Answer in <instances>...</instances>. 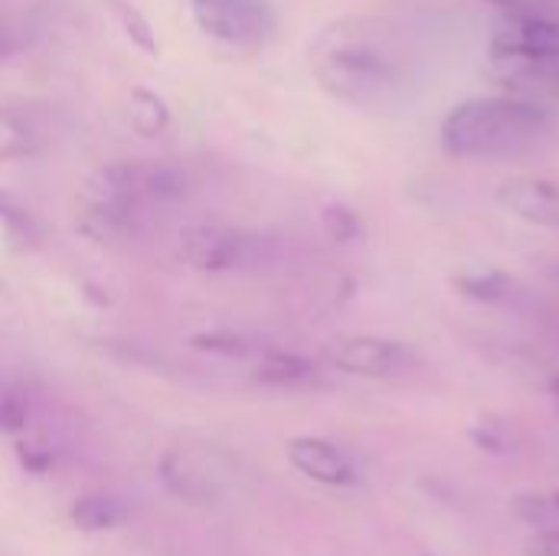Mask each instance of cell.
<instances>
[{"instance_id": "obj_1", "label": "cell", "mask_w": 559, "mask_h": 556, "mask_svg": "<svg viewBox=\"0 0 559 556\" xmlns=\"http://www.w3.org/2000/svg\"><path fill=\"white\" fill-rule=\"evenodd\" d=\"M311 69L334 98L354 108H390L409 98L416 56L406 36L377 16H344L311 46Z\"/></svg>"}, {"instance_id": "obj_2", "label": "cell", "mask_w": 559, "mask_h": 556, "mask_svg": "<svg viewBox=\"0 0 559 556\" xmlns=\"http://www.w3.org/2000/svg\"><path fill=\"white\" fill-rule=\"evenodd\" d=\"M557 118L534 98L491 95L455 105L442 128L445 154L459 161H508L550 138Z\"/></svg>"}, {"instance_id": "obj_3", "label": "cell", "mask_w": 559, "mask_h": 556, "mask_svg": "<svg viewBox=\"0 0 559 556\" xmlns=\"http://www.w3.org/2000/svg\"><path fill=\"white\" fill-rule=\"evenodd\" d=\"M190 190V177L180 164L170 161H118L98 167L82 187V210H108V213H138L151 216V210L170 206L183 200Z\"/></svg>"}, {"instance_id": "obj_4", "label": "cell", "mask_w": 559, "mask_h": 556, "mask_svg": "<svg viewBox=\"0 0 559 556\" xmlns=\"http://www.w3.org/2000/svg\"><path fill=\"white\" fill-rule=\"evenodd\" d=\"M236 462L210 442H180L160 459V482L187 505H219L236 488Z\"/></svg>"}, {"instance_id": "obj_5", "label": "cell", "mask_w": 559, "mask_h": 556, "mask_svg": "<svg viewBox=\"0 0 559 556\" xmlns=\"http://www.w3.org/2000/svg\"><path fill=\"white\" fill-rule=\"evenodd\" d=\"M177 259L197 272H236L262 262V239L219 223H190L177 236Z\"/></svg>"}, {"instance_id": "obj_6", "label": "cell", "mask_w": 559, "mask_h": 556, "mask_svg": "<svg viewBox=\"0 0 559 556\" xmlns=\"http://www.w3.org/2000/svg\"><path fill=\"white\" fill-rule=\"evenodd\" d=\"M197 26L229 46H259L275 29V13L265 0H193Z\"/></svg>"}, {"instance_id": "obj_7", "label": "cell", "mask_w": 559, "mask_h": 556, "mask_svg": "<svg viewBox=\"0 0 559 556\" xmlns=\"http://www.w3.org/2000/svg\"><path fill=\"white\" fill-rule=\"evenodd\" d=\"M413 364H416L413 351L390 338H350L331 351V367L350 377H367V380L403 377Z\"/></svg>"}, {"instance_id": "obj_8", "label": "cell", "mask_w": 559, "mask_h": 556, "mask_svg": "<svg viewBox=\"0 0 559 556\" xmlns=\"http://www.w3.org/2000/svg\"><path fill=\"white\" fill-rule=\"evenodd\" d=\"M498 206L531 226L559 229V184L534 174L508 177L498 187Z\"/></svg>"}, {"instance_id": "obj_9", "label": "cell", "mask_w": 559, "mask_h": 556, "mask_svg": "<svg viewBox=\"0 0 559 556\" xmlns=\"http://www.w3.org/2000/svg\"><path fill=\"white\" fill-rule=\"evenodd\" d=\"M288 462L311 482L328 488H354L357 469L344 449L318 436H298L288 442Z\"/></svg>"}, {"instance_id": "obj_10", "label": "cell", "mask_w": 559, "mask_h": 556, "mask_svg": "<svg viewBox=\"0 0 559 556\" xmlns=\"http://www.w3.org/2000/svg\"><path fill=\"white\" fill-rule=\"evenodd\" d=\"M252 380L262 387H308L318 380V367L301 357V354H288V351H265L259 357V364L252 367Z\"/></svg>"}, {"instance_id": "obj_11", "label": "cell", "mask_w": 559, "mask_h": 556, "mask_svg": "<svg viewBox=\"0 0 559 556\" xmlns=\"http://www.w3.org/2000/svg\"><path fill=\"white\" fill-rule=\"evenodd\" d=\"M128 518V505L115 495H85L72 505V524L82 531H111Z\"/></svg>"}, {"instance_id": "obj_12", "label": "cell", "mask_w": 559, "mask_h": 556, "mask_svg": "<svg viewBox=\"0 0 559 556\" xmlns=\"http://www.w3.org/2000/svg\"><path fill=\"white\" fill-rule=\"evenodd\" d=\"M39 147L43 134L36 131V125L13 108H0V161L33 157Z\"/></svg>"}, {"instance_id": "obj_13", "label": "cell", "mask_w": 559, "mask_h": 556, "mask_svg": "<svg viewBox=\"0 0 559 556\" xmlns=\"http://www.w3.org/2000/svg\"><path fill=\"white\" fill-rule=\"evenodd\" d=\"M455 292L462 298H472V301H481V305H495V301H504L514 288V282L498 272V269H475V272H462L452 279Z\"/></svg>"}, {"instance_id": "obj_14", "label": "cell", "mask_w": 559, "mask_h": 556, "mask_svg": "<svg viewBox=\"0 0 559 556\" xmlns=\"http://www.w3.org/2000/svg\"><path fill=\"white\" fill-rule=\"evenodd\" d=\"M128 118L131 125L141 131V134H160L170 121V111L164 105V98L151 95V92H134L131 95V108H128Z\"/></svg>"}, {"instance_id": "obj_15", "label": "cell", "mask_w": 559, "mask_h": 556, "mask_svg": "<svg viewBox=\"0 0 559 556\" xmlns=\"http://www.w3.org/2000/svg\"><path fill=\"white\" fill-rule=\"evenodd\" d=\"M324 226L337 242H354L364 236V223L350 206H328L324 210Z\"/></svg>"}, {"instance_id": "obj_16", "label": "cell", "mask_w": 559, "mask_h": 556, "mask_svg": "<svg viewBox=\"0 0 559 556\" xmlns=\"http://www.w3.org/2000/svg\"><path fill=\"white\" fill-rule=\"evenodd\" d=\"M193 347L210 351V354H223V357H246L252 351V344L242 334L223 331V334H200L193 338Z\"/></svg>"}, {"instance_id": "obj_17", "label": "cell", "mask_w": 559, "mask_h": 556, "mask_svg": "<svg viewBox=\"0 0 559 556\" xmlns=\"http://www.w3.org/2000/svg\"><path fill=\"white\" fill-rule=\"evenodd\" d=\"M111 7H115V13L121 16V23H124L128 36H131L138 46H144L147 52H154V49H157V43H154V33H151L147 20H144L134 7H128L124 0H111Z\"/></svg>"}, {"instance_id": "obj_18", "label": "cell", "mask_w": 559, "mask_h": 556, "mask_svg": "<svg viewBox=\"0 0 559 556\" xmlns=\"http://www.w3.org/2000/svg\"><path fill=\"white\" fill-rule=\"evenodd\" d=\"M0 220H3V226H7V236L10 239H36V223H33V216L23 210V206H13L7 197H0Z\"/></svg>"}, {"instance_id": "obj_19", "label": "cell", "mask_w": 559, "mask_h": 556, "mask_svg": "<svg viewBox=\"0 0 559 556\" xmlns=\"http://www.w3.org/2000/svg\"><path fill=\"white\" fill-rule=\"evenodd\" d=\"M508 16H550L559 20V0H485Z\"/></svg>"}, {"instance_id": "obj_20", "label": "cell", "mask_w": 559, "mask_h": 556, "mask_svg": "<svg viewBox=\"0 0 559 556\" xmlns=\"http://www.w3.org/2000/svg\"><path fill=\"white\" fill-rule=\"evenodd\" d=\"M33 43V33L26 23L16 20H0V59H10L16 52H23Z\"/></svg>"}, {"instance_id": "obj_21", "label": "cell", "mask_w": 559, "mask_h": 556, "mask_svg": "<svg viewBox=\"0 0 559 556\" xmlns=\"http://www.w3.org/2000/svg\"><path fill=\"white\" fill-rule=\"evenodd\" d=\"M26 426V403L13 390H0V429L20 433Z\"/></svg>"}, {"instance_id": "obj_22", "label": "cell", "mask_w": 559, "mask_h": 556, "mask_svg": "<svg viewBox=\"0 0 559 556\" xmlns=\"http://www.w3.org/2000/svg\"><path fill=\"white\" fill-rule=\"evenodd\" d=\"M514 508H518V514H521L524 521H531V524H547V521L559 518L554 498H521Z\"/></svg>"}, {"instance_id": "obj_23", "label": "cell", "mask_w": 559, "mask_h": 556, "mask_svg": "<svg viewBox=\"0 0 559 556\" xmlns=\"http://www.w3.org/2000/svg\"><path fill=\"white\" fill-rule=\"evenodd\" d=\"M527 556H559V531H540L531 544H527Z\"/></svg>"}, {"instance_id": "obj_24", "label": "cell", "mask_w": 559, "mask_h": 556, "mask_svg": "<svg viewBox=\"0 0 559 556\" xmlns=\"http://www.w3.org/2000/svg\"><path fill=\"white\" fill-rule=\"evenodd\" d=\"M550 397L557 400V406H559V377H554V380H550Z\"/></svg>"}, {"instance_id": "obj_25", "label": "cell", "mask_w": 559, "mask_h": 556, "mask_svg": "<svg viewBox=\"0 0 559 556\" xmlns=\"http://www.w3.org/2000/svg\"><path fill=\"white\" fill-rule=\"evenodd\" d=\"M554 505H557V511H559V495H554Z\"/></svg>"}]
</instances>
